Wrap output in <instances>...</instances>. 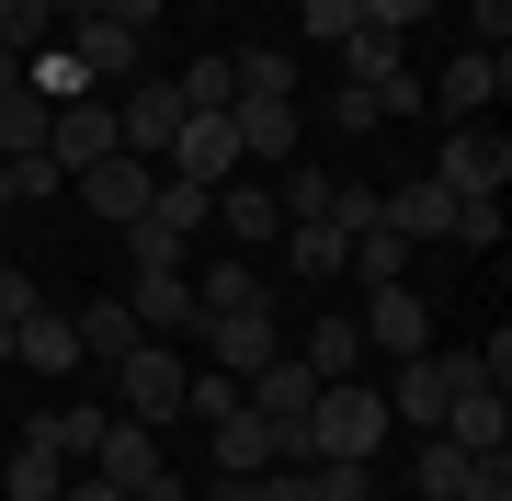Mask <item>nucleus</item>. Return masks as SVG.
Masks as SVG:
<instances>
[{
  "label": "nucleus",
  "instance_id": "nucleus-1",
  "mask_svg": "<svg viewBox=\"0 0 512 501\" xmlns=\"http://www.w3.org/2000/svg\"><path fill=\"white\" fill-rule=\"evenodd\" d=\"M296 445H308V456H353V467H376V456H387V388H365V376H330V388L308 399V422H296Z\"/></svg>",
  "mask_w": 512,
  "mask_h": 501
},
{
  "label": "nucleus",
  "instance_id": "nucleus-2",
  "mask_svg": "<svg viewBox=\"0 0 512 501\" xmlns=\"http://www.w3.org/2000/svg\"><path fill=\"white\" fill-rule=\"evenodd\" d=\"M114 388H126V422H183V388H194V365H183V342H126L114 353Z\"/></svg>",
  "mask_w": 512,
  "mask_h": 501
},
{
  "label": "nucleus",
  "instance_id": "nucleus-3",
  "mask_svg": "<svg viewBox=\"0 0 512 501\" xmlns=\"http://www.w3.org/2000/svg\"><path fill=\"white\" fill-rule=\"evenodd\" d=\"M501 92H512V57H501V46H467V57H444V69L421 80V103H444L456 126H478Z\"/></svg>",
  "mask_w": 512,
  "mask_h": 501
},
{
  "label": "nucleus",
  "instance_id": "nucleus-4",
  "mask_svg": "<svg viewBox=\"0 0 512 501\" xmlns=\"http://www.w3.org/2000/svg\"><path fill=\"white\" fill-rule=\"evenodd\" d=\"M69 183H80V205H92L103 228H137L148 194H160V160H126V149H114V160H80Z\"/></svg>",
  "mask_w": 512,
  "mask_h": 501
},
{
  "label": "nucleus",
  "instance_id": "nucleus-5",
  "mask_svg": "<svg viewBox=\"0 0 512 501\" xmlns=\"http://www.w3.org/2000/svg\"><path fill=\"white\" fill-rule=\"evenodd\" d=\"M353 331H365V353H433V297L421 285H365Z\"/></svg>",
  "mask_w": 512,
  "mask_h": 501
},
{
  "label": "nucleus",
  "instance_id": "nucleus-6",
  "mask_svg": "<svg viewBox=\"0 0 512 501\" xmlns=\"http://www.w3.org/2000/svg\"><path fill=\"white\" fill-rule=\"evenodd\" d=\"M171 137H183V92H171V80H126L114 149H126V160H171Z\"/></svg>",
  "mask_w": 512,
  "mask_h": 501
},
{
  "label": "nucleus",
  "instance_id": "nucleus-7",
  "mask_svg": "<svg viewBox=\"0 0 512 501\" xmlns=\"http://www.w3.org/2000/svg\"><path fill=\"white\" fill-rule=\"evenodd\" d=\"M205 433H217V479H262V467H285V422H262L251 399L205 410Z\"/></svg>",
  "mask_w": 512,
  "mask_h": 501
},
{
  "label": "nucleus",
  "instance_id": "nucleus-8",
  "mask_svg": "<svg viewBox=\"0 0 512 501\" xmlns=\"http://www.w3.org/2000/svg\"><path fill=\"white\" fill-rule=\"evenodd\" d=\"M433 183L456 194V205H467V194H501V183H512V137H501V126H456L444 160H433Z\"/></svg>",
  "mask_w": 512,
  "mask_h": 501
},
{
  "label": "nucleus",
  "instance_id": "nucleus-9",
  "mask_svg": "<svg viewBox=\"0 0 512 501\" xmlns=\"http://www.w3.org/2000/svg\"><path fill=\"white\" fill-rule=\"evenodd\" d=\"M342 80H365L387 114H421V69L399 57V35H376V23H365V35H342Z\"/></svg>",
  "mask_w": 512,
  "mask_h": 501
},
{
  "label": "nucleus",
  "instance_id": "nucleus-10",
  "mask_svg": "<svg viewBox=\"0 0 512 501\" xmlns=\"http://www.w3.org/2000/svg\"><path fill=\"white\" fill-rule=\"evenodd\" d=\"M126 319H137L148 342L194 331V262H137V285H126Z\"/></svg>",
  "mask_w": 512,
  "mask_h": 501
},
{
  "label": "nucleus",
  "instance_id": "nucleus-11",
  "mask_svg": "<svg viewBox=\"0 0 512 501\" xmlns=\"http://www.w3.org/2000/svg\"><path fill=\"white\" fill-rule=\"evenodd\" d=\"M194 342L217 353V376H239V388H251V376H262V365L285 353V342H274V308H239V319H194Z\"/></svg>",
  "mask_w": 512,
  "mask_h": 501
},
{
  "label": "nucleus",
  "instance_id": "nucleus-12",
  "mask_svg": "<svg viewBox=\"0 0 512 501\" xmlns=\"http://www.w3.org/2000/svg\"><path fill=\"white\" fill-rule=\"evenodd\" d=\"M444 399H456L444 353H399V388H387V433H444Z\"/></svg>",
  "mask_w": 512,
  "mask_h": 501
},
{
  "label": "nucleus",
  "instance_id": "nucleus-13",
  "mask_svg": "<svg viewBox=\"0 0 512 501\" xmlns=\"http://www.w3.org/2000/svg\"><path fill=\"white\" fill-rule=\"evenodd\" d=\"M46 160L80 171V160H114V103L80 92V103H46Z\"/></svg>",
  "mask_w": 512,
  "mask_h": 501
},
{
  "label": "nucleus",
  "instance_id": "nucleus-14",
  "mask_svg": "<svg viewBox=\"0 0 512 501\" xmlns=\"http://www.w3.org/2000/svg\"><path fill=\"white\" fill-rule=\"evenodd\" d=\"M160 171H183V183H239V137H228V114H183V137H171V160Z\"/></svg>",
  "mask_w": 512,
  "mask_h": 501
},
{
  "label": "nucleus",
  "instance_id": "nucleus-15",
  "mask_svg": "<svg viewBox=\"0 0 512 501\" xmlns=\"http://www.w3.org/2000/svg\"><path fill=\"white\" fill-rule=\"evenodd\" d=\"M148 433H160V422H126V410H114V422H103V445H92V479H114V490H148V479H160V445H148Z\"/></svg>",
  "mask_w": 512,
  "mask_h": 501
},
{
  "label": "nucleus",
  "instance_id": "nucleus-16",
  "mask_svg": "<svg viewBox=\"0 0 512 501\" xmlns=\"http://www.w3.org/2000/svg\"><path fill=\"white\" fill-rule=\"evenodd\" d=\"M239 308H274V285H262V262L217 251V262L194 274V319H239Z\"/></svg>",
  "mask_w": 512,
  "mask_h": 501
},
{
  "label": "nucleus",
  "instance_id": "nucleus-17",
  "mask_svg": "<svg viewBox=\"0 0 512 501\" xmlns=\"http://www.w3.org/2000/svg\"><path fill=\"white\" fill-rule=\"evenodd\" d=\"M12 365H35V376H80V365H92V353H80V319H69V308H35V319L12 331Z\"/></svg>",
  "mask_w": 512,
  "mask_h": 501
},
{
  "label": "nucleus",
  "instance_id": "nucleus-18",
  "mask_svg": "<svg viewBox=\"0 0 512 501\" xmlns=\"http://www.w3.org/2000/svg\"><path fill=\"white\" fill-rule=\"evenodd\" d=\"M228 137H239V160H296V137H308V126H296V103H251V92H239L228 103Z\"/></svg>",
  "mask_w": 512,
  "mask_h": 501
},
{
  "label": "nucleus",
  "instance_id": "nucleus-19",
  "mask_svg": "<svg viewBox=\"0 0 512 501\" xmlns=\"http://www.w3.org/2000/svg\"><path fill=\"white\" fill-rule=\"evenodd\" d=\"M217 228H228L239 251L285 240V205H274V183H217Z\"/></svg>",
  "mask_w": 512,
  "mask_h": 501
},
{
  "label": "nucleus",
  "instance_id": "nucleus-20",
  "mask_svg": "<svg viewBox=\"0 0 512 501\" xmlns=\"http://www.w3.org/2000/svg\"><path fill=\"white\" fill-rule=\"evenodd\" d=\"M296 365H308L319 388H330V376H365V331H353V308H319V319H308V353H296Z\"/></svg>",
  "mask_w": 512,
  "mask_h": 501
},
{
  "label": "nucleus",
  "instance_id": "nucleus-21",
  "mask_svg": "<svg viewBox=\"0 0 512 501\" xmlns=\"http://www.w3.org/2000/svg\"><path fill=\"white\" fill-rule=\"evenodd\" d=\"M353 240H342V217H285V274L296 285H319V274H342Z\"/></svg>",
  "mask_w": 512,
  "mask_h": 501
},
{
  "label": "nucleus",
  "instance_id": "nucleus-22",
  "mask_svg": "<svg viewBox=\"0 0 512 501\" xmlns=\"http://www.w3.org/2000/svg\"><path fill=\"white\" fill-rule=\"evenodd\" d=\"M148 228H171V240H205V228H217V194H205V183H183V171H160V194H148Z\"/></svg>",
  "mask_w": 512,
  "mask_h": 501
},
{
  "label": "nucleus",
  "instance_id": "nucleus-23",
  "mask_svg": "<svg viewBox=\"0 0 512 501\" xmlns=\"http://www.w3.org/2000/svg\"><path fill=\"white\" fill-rule=\"evenodd\" d=\"M444 217H456V194H444L433 171H410V183L387 194V228H399V240H444Z\"/></svg>",
  "mask_w": 512,
  "mask_h": 501
},
{
  "label": "nucleus",
  "instance_id": "nucleus-24",
  "mask_svg": "<svg viewBox=\"0 0 512 501\" xmlns=\"http://www.w3.org/2000/svg\"><path fill=\"white\" fill-rule=\"evenodd\" d=\"M46 149V92L35 80H0V160H35Z\"/></svg>",
  "mask_w": 512,
  "mask_h": 501
},
{
  "label": "nucleus",
  "instance_id": "nucleus-25",
  "mask_svg": "<svg viewBox=\"0 0 512 501\" xmlns=\"http://www.w3.org/2000/svg\"><path fill=\"white\" fill-rule=\"evenodd\" d=\"M0 490H12V501H57V490H69V456H57L46 433H23V445H12V479H0Z\"/></svg>",
  "mask_w": 512,
  "mask_h": 501
},
{
  "label": "nucleus",
  "instance_id": "nucleus-26",
  "mask_svg": "<svg viewBox=\"0 0 512 501\" xmlns=\"http://www.w3.org/2000/svg\"><path fill=\"white\" fill-rule=\"evenodd\" d=\"M228 69H239V92H251V103H296V80H308V69L285 57V46H239Z\"/></svg>",
  "mask_w": 512,
  "mask_h": 501
},
{
  "label": "nucleus",
  "instance_id": "nucleus-27",
  "mask_svg": "<svg viewBox=\"0 0 512 501\" xmlns=\"http://www.w3.org/2000/svg\"><path fill=\"white\" fill-rule=\"evenodd\" d=\"M399 262H410V240H399V228H353V262H342V274H365V285H399Z\"/></svg>",
  "mask_w": 512,
  "mask_h": 501
},
{
  "label": "nucleus",
  "instance_id": "nucleus-28",
  "mask_svg": "<svg viewBox=\"0 0 512 501\" xmlns=\"http://www.w3.org/2000/svg\"><path fill=\"white\" fill-rule=\"evenodd\" d=\"M171 92H183V114H228V103H239V69H228V57H194Z\"/></svg>",
  "mask_w": 512,
  "mask_h": 501
},
{
  "label": "nucleus",
  "instance_id": "nucleus-29",
  "mask_svg": "<svg viewBox=\"0 0 512 501\" xmlns=\"http://www.w3.org/2000/svg\"><path fill=\"white\" fill-rule=\"evenodd\" d=\"M330 183H342V171H330V160H285L274 205H285V217H330Z\"/></svg>",
  "mask_w": 512,
  "mask_h": 501
},
{
  "label": "nucleus",
  "instance_id": "nucleus-30",
  "mask_svg": "<svg viewBox=\"0 0 512 501\" xmlns=\"http://www.w3.org/2000/svg\"><path fill=\"white\" fill-rule=\"evenodd\" d=\"M103 422H114V410H46L35 433H46V445L69 456V467H92V445H103Z\"/></svg>",
  "mask_w": 512,
  "mask_h": 501
},
{
  "label": "nucleus",
  "instance_id": "nucleus-31",
  "mask_svg": "<svg viewBox=\"0 0 512 501\" xmlns=\"http://www.w3.org/2000/svg\"><path fill=\"white\" fill-rule=\"evenodd\" d=\"M126 342H137L126 297H92V308H80V353H103V365H114V353H126Z\"/></svg>",
  "mask_w": 512,
  "mask_h": 501
},
{
  "label": "nucleus",
  "instance_id": "nucleus-32",
  "mask_svg": "<svg viewBox=\"0 0 512 501\" xmlns=\"http://www.w3.org/2000/svg\"><path fill=\"white\" fill-rule=\"evenodd\" d=\"M57 35V0H0V46H12V57H35Z\"/></svg>",
  "mask_w": 512,
  "mask_h": 501
},
{
  "label": "nucleus",
  "instance_id": "nucleus-33",
  "mask_svg": "<svg viewBox=\"0 0 512 501\" xmlns=\"http://www.w3.org/2000/svg\"><path fill=\"white\" fill-rule=\"evenodd\" d=\"M330 126H342V137H376V126H387V103L365 92V80H330Z\"/></svg>",
  "mask_w": 512,
  "mask_h": 501
},
{
  "label": "nucleus",
  "instance_id": "nucleus-34",
  "mask_svg": "<svg viewBox=\"0 0 512 501\" xmlns=\"http://www.w3.org/2000/svg\"><path fill=\"white\" fill-rule=\"evenodd\" d=\"M467 445H456V433H421V490H467Z\"/></svg>",
  "mask_w": 512,
  "mask_h": 501
},
{
  "label": "nucleus",
  "instance_id": "nucleus-35",
  "mask_svg": "<svg viewBox=\"0 0 512 501\" xmlns=\"http://www.w3.org/2000/svg\"><path fill=\"white\" fill-rule=\"evenodd\" d=\"M46 297H35V274H23V262L12 251H0V331H23V319H35Z\"/></svg>",
  "mask_w": 512,
  "mask_h": 501
},
{
  "label": "nucleus",
  "instance_id": "nucleus-36",
  "mask_svg": "<svg viewBox=\"0 0 512 501\" xmlns=\"http://www.w3.org/2000/svg\"><path fill=\"white\" fill-rule=\"evenodd\" d=\"M342 35H365V0H308V46H342Z\"/></svg>",
  "mask_w": 512,
  "mask_h": 501
},
{
  "label": "nucleus",
  "instance_id": "nucleus-37",
  "mask_svg": "<svg viewBox=\"0 0 512 501\" xmlns=\"http://www.w3.org/2000/svg\"><path fill=\"white\" fill-rule=\"evenodd\" d=\"M433 12H444V0H365L376 35H410V23H433Z\"/></svg>",
  "mask_w": 512,
  "mask_h": 501
},
{
  "label": "nucleus",
  "instance_id": "nucleus-38",
  "mask_svg": "<svg viewBox=\"0 0 512 501\" xmlns=\"http://www.w3.org/2000/svg\"><path fill=\"white\" fill-rule=\"evenodd\" d=\"M239 501H308V467H262V479H239Z\"/></svg>",
  "mask_w": 512,
  "mask_h": 501
},
{
  "label": "nucleus",
  "instance_id": "nucleus-39",
  "mask_svg": "<svg viewBox=\"0 0 512 501\" xmlns=\"http://www.w3.org/2000/svg\"><path fill=\"white\" fill-rule=\"evenodd\" d=\"M467 501H512V445H501V456H478V467H467Z\"/></svg>",
  "mask_w": 512,
  "mask_h": 501
},
{
  "label": "nucleus",
  "instance_id": "nucleus-40",
  "mask_svg": "<svg viewBox=\"0 0 512 501\" xmlns=\"http://www.w3.org/2000/svg\"><path fill=\"white\" fill-rule=\"evenodd\" d=\"M160 12H171V0H103V23H126V35L148 46V35H160Z\"/></svg>",
  "mask_w": 512,
  "mask_h": 501
},
{
  "label": "nucleus",
  "instance_id": "nucleus-41",
  "mask_svg": "<svg viewBox=\"0 0 512 501\" xmlns=\"http://www.w3.org/2000/svg\"><path fill=\"white\" fill-rule=\"evenodd\" d=\"M467 35L478 46H512V0H467Z\"/></svg>",
  "mask_w": 512,
  "mask_h": 501
},
{
  "label": "nucleus",
  "instance_id": "nucleus-42",
  "mask_svg": "<svg viewBox=\"0 0 512 501\" xmlns=\"http://www.w3.org/2000/svg\"><path fill=\"white\" fill-rule=\"evenodd\" d=\"M57 501H126V490H114V479H92V467H69V490H57Z\"/></svg>",
  "mask_w": 512,
  "mask_h": 501
},
{
  "label": "nucleus",
  "instance_id": "nucleus-43",
  "mask_svg": "<svg viewBox=\"0 0 512 501\" xmlns=\"http://www.w3.org/2000/svg\"><path fill=\"white\" fill-rule=\"evenodd\" d=\"M137 501H194V490H183V479H171V467H160V479H148V490H137Z\"/></svg>",
  "mask_w": 512,
  "mask_h": 501
},
{
  "label": "nucleus",
  "instance_id": "nucleus-44",
  "mask_svg": "<svg viewBox=\"0 0 512 501\" xmlns=\"http://www.w3.org/2000/svg\"><path fill=\"white\" fill-rule=\"evenodd\" d=\"M12 205H23V171H12V160H0V217H12Z\"/></svg>",
  "mask_w": 512,
  "mask_h": 501
},
{
  "label": "nucleus",
  "instance_id": "nucleus-45",
  "mask_svg": "<svg viewBox=\"0 0 512 501\" xmlns=\"http://www.w3.org/2000/svg\"><path fill=\"white\" fill-rule=\"evenodd\" d=\"M0 365H12V331H0Z\"/></svg>",
  "mask_w": 512,
  "mask_h": 501
}]
</instances>
